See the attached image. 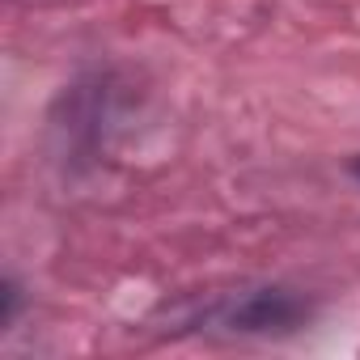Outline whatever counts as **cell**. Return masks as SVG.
Instances as JSON below:
<instances>
[{
	"label": "cell",
	"mask_w": 360,
	"mask_h": 360,
	"mask_svg": "<svg viewBox=\"0 0 360 360\" xmlns=\"http://www.w3.org/2000/svg\"><path fill=\"white\" fill-rule=\"evenodd\" d=\"M352 174H356V178H360V157H356V161H352Z\"/></svg>",
	"instance_id": "2"
},
{
	"label": "cell",
	"mask_w": 360,
	"mask_h": 360,
	"mask_svg": "<svg viewBox=\"0 0 360 360\" xmlns=\"http://www.w3.org/2000/svg\"><path fill=\"white\" fill-rule=\"evenodd\" d=\"M305 301L284 292V288H259V292H242L238 301H229L221 309L229 330H255V335H271V330H292L305 318Z\"/></svg>",
	"instance_id": "1"
}]
</instances>
